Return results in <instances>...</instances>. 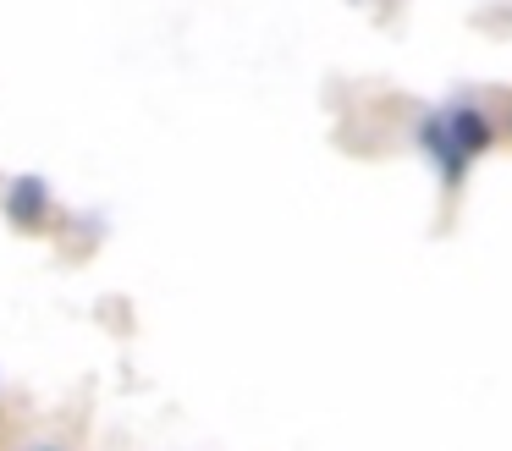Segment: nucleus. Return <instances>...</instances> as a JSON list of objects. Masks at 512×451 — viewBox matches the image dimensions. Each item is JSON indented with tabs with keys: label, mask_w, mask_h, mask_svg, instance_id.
<instances>
[{
	"label": "nucleus",
	"mask_w": 512,
	"mask_h": 451,
	"mask_svg": "<svg viewBox=\"0 0 512 451\" xmlns=\"http://www.w3.org/2000/svg\"><path fill=\"white\" fill-rule=\"evenodd\" d=\"M419 138H424V149L435 154V165H441L446 182H457L463 165L490 143V116L474 110V105H446V110H435V116L419 127Z\"/></svg>",
	"instance_id": "obj_1"
},
{
	"label": "nucleus",
	"mask_w": 512,
	"mask_h": 451,
	"mask_svg": "<svg viewBox=\"0 0 512 451\" xmlns=\"http://www.w3.org/2000/svg\"><path fill=\"white\" fill-rule=\"evenodd\" d=\"M6 215H17L23 226H39V220L50 215V193H45V182H34V176L12 182V193H6Z\"/></svg>",
	"instance_id": "obj_2"
},
{
	"label": "nucleus",
	"mask_w": 512,
	"mask_h": 451,
	"mask_svg": "<svg viewBox=\"0 0 512 451\" xmlns=\"http://www.w3.org/2000/svg\"><path fill=\"white\" fill-rule=\"evenodd\" d=\"M39 451H50V446H39Z\"/></svg>",
	"instance_id": "obj_3"
}]
</instances>
